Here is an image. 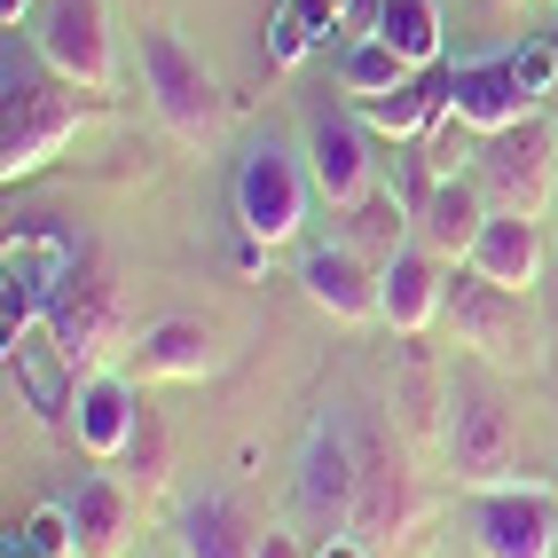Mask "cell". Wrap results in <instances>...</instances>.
I'll return each mask as SVG.
<instances>
[{"label": "cell", "mask_w": 558, "mask_h": 558, "mask_svg": "<svg viewBox=\"0 0 558 558\" xmlns=\"http://www.w3.org/2000/svg\"><path fill=\"white\" fill-rule=\"evenodd\" d=\"M369 24H378V40L401 48L417 71L440 56V9H433V0H378V16H369Z\"/></svg>", "instance_id": "obj_25"}, {"label": "cell", "mask_w": 558, "mask_h": 558, "mask_svg": "<svg viewBox=\"0 0 558 558\" xmlns=\"http://www.w3.org/2000/svg\"><path fill=\"white\" fill-rule=\"evenodd\" d=\"M472 181H480V197H488V213L543 220V205L558 190V126L535 110V119L488 134V142H480V158H472Z\"/></svg>", "instance_id": "obj_3"}, {"label": "cell", "mask_w": 558, "mask_h": 558, "mask_svg": "<svg viewBox=\"0 0 558 558\" xmlns=\"http://www.w3.org/2000/svg\"><path fill=\"white\" fill-rule=\"evenodd\" d=\"M307 197H315V173H307V150H291V142L259 134L244 166H236V220L252 244H291L307 229Z\"/></svg>", "instance_id": "obj_2"}, {"label": "cell", "mask_w": 558, "mask_h": 558, "mask_svg": "<svg viewBox=\"0 0 558 558\" xmlns=\"http://www.w3.org/2000/svg\"><path fill=\"white\" fill-rule=\"evenodd\" d=\"M307 173H315V197H330V213H354L369 190H378L369 126L347 119V110H323V119L307 126Z\"/></svg>", "instance_id": "obj_12"}, {"label": "cell", "mask_w": 558, "mask_h": 558, "mask_svg": "<svg viewBox=\"0 0 558 558\" xmlns=\"http://www.w3.org/2000/svg\"><path fill=\"white\" fill-rule=\"evenodd\" d=\"M134 409L142 393L126 378H110V369H95V378H80V393H71V425H80V449L95 464H119L126 433H134Z\"/></svg>", "instance_id": "obj_18"}, {"label": "cell", "mask_w": 558, "mask_h": 558, "mask_svg": "<svg viewBox=\"0 0 558 558\" xmlns=\"http://www.w3.org/2000/svg\"><path fill=\"white\" fill-rule=\"evenodd\" d=\"M300 283H307V300L330 307L339 323H369V315H378V268H369L354 244H315L300 259Z\"/></svg>", "instance_id": "obj_16"}, {"label": "cell", "mask_w": 558, "mask_h": 558, "mask_svg": "<svg viewBox=\"0 0 558 558\" xmlns=\"http://www.w3.org/2000/svg\"><path fill=\"white\" fill-rule=\"evenodd\" d=\"M307 48H315V16L300 9V0H291V9L268 24V56H276V63H300Z\"/></svg>", "instance_id": "obj_29"}, {"label": "cell", "mask_w": 558, "mask_h": 558, "mask_svg": "<svg viewBox=\"0 0 558 558\" xmlns=\"http://www.w3.org/2000/svg\"><path fill=\"white\" fill-rule=\"evenodd\" d=\"M464 268L504 283V291H535V276H543V229H535V220H519V213H488V229L472 236Z\"/></svg>", "instance_id": "obj_17"}, {"label": "cell", "mask_w": 558, "mask_h": 558, "mask_svg": "<svg viewBox=\"0 0 558 558\" xmlns=\"http://www.w3.org/2000/svg\"><path fill=\"white\" fill-rule=\"evenodd\" d=\"M401 80H417V63H409L401 48H386L378 32H362V40L347 48V95L369 102V95H393Z\"/></svg>", "instance_id": "obj_26"}, {"label": "cell", "mask_w": 558, "mask_h": 558, "mask_svg": "<svg viewBox=\"0 0 558 558\" xmlns=\"http://www.w3.org/2000/svg\"><path fill=\"white\" fill-rule=\"evenodd\" d=\"M24 9H32V0H0V24L16 32V24H24Z\"/></svg>", "instance_id": "obj_32"}, {"label": "cell", "mask_w": 558, "mask_h": 558, "mask_svg": "<svg viewBox=\"0 0 558 558\" xmlns=\"http://www.w3.org/2000/svg\"><path fill=\"white\" fill-rule=\"evenodd\" d=\"M24 543L40 550V558H80V543H71V511H63V504L32 511V519H24Z\"/></svg>", "instance_id": "obj_28"}, {"label": "cell", "mask_w": 558, "mask_h": 558, "mask_svg": "<svg viewBox=\"0 0 558 558\" xmlns=\"http://www.w3.org/2000/svg\"><path fill=\"white\" fill-rule=\"evenodd\" d=\"M449 110H457L472 134H504V126H519V119H535L543 102L519 87L511 56H488V63H457V71H449Z\"/></svg>", "instance_id": "obj_15"}, {"label": "cell", "mask_w": 558, "mask_h": 558, "mask_svg": "<svg viewBox=\"0 0 558 558\" xmlns=\"http://www.w3.org/2000/svg\"><path fill=\"white\" fill-rule=\"evenodd\" d=\"M119 472L134 480V488H158V480H166V425H158L150 401L134 409V433H126V449H119Z\"/></svg>", "instance_id": "obj_27"}, {"label": "cell", "mask_w": 558, "mask_h": 558, "mask_svg": "<svg viewBox=\"0 0 558 558\" xmlns=\"http://www.w3.org/2000/svg\"><path fill=\"white\" fill-rule=\"evenodd\" d=\"M110 339H119V283H110L95 259H80L71 283L56 291V307H48V347H56V362L71 378H95Z\"/></svg>", "instance_id": "obj_8"}, {"label": "cell", "mask_w": 558, "mask_h": 558, "mask_svg": "<svg viewBox=\"0 0 558 558\" xmlns=\"http://www.w3.org/2000/svg\"><path fill=\"white\" fill-rule=\"evenodd\" d=\"M480 558H558V504L543 488H488L472 511Z\"/></svg>", "instance_id": "obj_11"}, {"label": "cell", "mask_w": 558, "mask_h": 558, "mask_svg": "<svg viewBox=\"0 0 558 558\" xmlns=\"http://www.w3.org/2000/svg\"><path fill=\"white\" fill-rule=\"evenodd\" d=\"M480 229H488V197H480V181H472V173L433 181V197H425V213H417V244H433L440 259H457V268H464V252H472Z\"/></svg>", "instance_id": "obj_20"}, {"label": "cell", "mask_w": 558, "mask_h": 558, "mask_svg": "<svg viewBox=\"0 0 558 558\" xmlns=\"http://www.w3.org/2000/svg\"><path fill=\"white\" fill-rule=\"evenodd\" d=\"M134 56H142V95H150V110H158V119H166L181 142H213L220 126H229V95L213 87V71H205L190 48H181L166 24L142 32Z\"/></svg>", "instance_id": "obj_4"}, {"label": "cell", "mask_w": 558, "mask_h": 558, "mask_svg": "<svg viewBox=\"0 0 558 558\" xmlns=\"http://www.w3.org/2000/svg\"><path fill=\"white\" fill-rule=\"evenodd\" d=\"M354 496H362V433L339 417V409H330V417H315V425H307V449H300V480H291V504H300L307 527L347 535Z\"/></svg>", "instance_id": "obj_7"}, {"label": "cell", "mask_w": 558, "mask_h": 558, "mask_svg": "<svg viewBox=\"0 0 558 558\" xmlns=\"http://www.w3.org/2000/svg\"><path fill=\"white\" fill-rule=\"evenodd\" d=\"M63 511H71V543H80V558H119L126 535H134V496H126V480H110V472H87L80 496H71Z\"/></svg>", "instance_id": "obj_19"}, {"label": "cell", "mask_w": 558, "mask_h": 558, "mask_svg": "<svg viewBox=\"0 0 558 558\" xmlns=\"http://www.w3.org/2000/svg\"><path fill=\"white\" fill-rule=\"evenodd\" d=\"M0 558H40V550H32L24 535H9V550H0Z\"/></svg>", "instance_id": "obj_33"}, {"label": "cell", "mask_w": 558, "mask_h": 558, "mask_svg": "<svg viewBox=\"0 0 558 558\" xmlns=\"http://www.w3.org/2000/svg\"><path fill=\"white\" fill-rule=\"evenodd\" d=\"M519 300H527V291H504L488 276L457 268L449 276V307H440V315L457 323V347L488 354V362H511L519 347H527V315H519Z\"/></svg>", "instance_id": "obj_10"}, {"label": "cell", "mask_w": 558, "mask_h": 558, "mask_svg": "<svg viewBox=\"0 0 558 558\" xmlns=\"http://www.w3.org/2000/svg\"><path fill=\"white\" fill-rule=\"evenodd\" d=\"M401 229H417V220H409V205H401L393 190H369V197L347 213V244L369 259V268H386V259L401 252Z\"/></svg>", "instance_id": "obj_23"}, {"label": "cell", "mask_w": 558, "mask_h": 558, "mask_svg": "<svg viewBox=\"0 0 558 558\" xmlns=\"http://www.w3.org/2000/svg\"><path fill=\"white\" fill-rule=\"evenodd\" d=\"M440 409H449V417H440V440H449L457 480H464V488H496V480L511 472V457H519V425H511V409L496 401V386L480 378V369H464Z\"/></svg>", "instance_id": "obj_5"}, {"label": "cell", "mask_w": 558, "mask_h": 558, "mask_svg": "<svg viewBox=\"0 0 558 558\" xmlns=\"http://www.w3.org/2000/svg\"><path fill=\"white\" fill-rule=\"evenodd\" d=\"M71 134H80V87L9 32V48H0V173H40Z\"/></svg>", "instance_id": "obj_1"}, {"label": "cell", "mask_w": 558, "mask_h": 558, "mask_svg": "<svg viewBox=\"0 0 558 558\" xmlns=\"http://www.w3.org/2000/svg\"><path fill=\"white\" fill-rule=\"evenodd\" d=\"M417 511V488H409V464H401V449L386 433H369L362 425V496H354V519H347V535L354 543H393L401 535V519Z\"/></svg>", "instance_id": "obj_13"}, {"label": "cell", "mask_w": 558, "mask_h": 558, "mask_svg": "<svg viewBox=\"0 0 558 558\" xmlns=\"http://www.w3.org/2000/svg\"><path fill=\"white\" fill-rule=\"evenodd\" d=\"M80 259H87V252L71 244L48 213H24L16 229H9V300H0V330H9V347L56 307V291L71 283Z\"/></svg>", "instance_id": "obj_6"}, {"label": "cell", "mask_w": 558, "mask_h": 558, "mask_svg": "<svg viewBox=\"0 0 558 558\" xmlns=\"http://www.w3.org/2000/svg\"><path fill=\"white\" fill-rule=\"evenodd\" d=\"M543 119H550V126H558V95H550V102H543Z\"/></svg>", "instance_id": "obj_34"}, {"label": "cell", "mask_w": 558, "mask_h": 558, "mask_svg": "<svg viewBox=\"0 0 558 558\" xmlns=\"http://www.w3.org/2000/svg\"><path fill=\"white\" fill-rule=\"evenodd\" d=\"M142 369L150 378H205L213 369V330L205 323H158L142 339Z\"/></svg>", "instance_id": "obj_24"}, {"label": "cell", "mask_w": 558, "mask_h": 558, "mask_svg": "<svg viewBox=\"0 0 558 558\" xmlns=\"http://www.w3.org/2000/svg\"><path fill=\"white\" fill-rule=\"evenodd\" d=\"M32 48H40L71 87H87V95H110V80H119L102 0H48V9H40V32H32Z\"/></svg>", "instance_id": "obj_9"}, {"label": "cell", "mask_w": 558, "mask_h": 558, "mask_svg": "<svg viewBox=\"0 0 558 558\" xmlns=\"http://www.w3.org/2000/svg\"><path fill=\"white\" fill-rule=\"evenodd\" d=\"M252 527H244V511L229 496H197V504H181V558H252Z\"/></svg>", "instance_id": "obj_22"}, {"label": "cell", "mask_w": 558, "mask_h": 558, "mask_svg": "<svg viewBox=\"0 0 558 558\" xmlns=\"http://www.w3.org/2000/svg\"><path fill=\"white\" fill-rule=\"evenodd\" d=\"M496 9H519V0H496Z\"/></svg>", "instance_id": "obj_35"}, {"label": "cell", "mask_w": 558, "mask_h": 558, "mask_svg": "<svg viewBox=\"0 0 558 558\" xmlns=\"http://www.w3.org/2000/svg\"><path fill=\"white\" fill-rule=\"evenodd\" d=\"M252 558H307V550L291 543V535H259V543H252Z\"/></svg>", "instance_id": "obj_30"}, {"label": "cell", "mask_w": 558, "mask_h": 558, "mask_svg": "<svg viewBox=\"0 0 558 558\" xmlns=\"http://www.w3.org/2000/svg\"><path fill=\"white\" fill-rule=\"evenodd\" d=\"M440 119H449V71H440V80H401L393 95H369L362 102V126L369 134H393V142H425Z\"/></svg>", "instance_id": "obj_21"}, {"label": "cell", "mask_w": 558, "mask_h": 558, "mask_svg": "<svg viewBox=\"0 0 558 558\" xmlns=\"http://www.w3.org/2000/svg\"><path fill=\"white\" fill-rule=\"evenodd\" d=\"M315 558H369V543H354V535H330Z\"/></svg>", "instance_id": "obj_31"}, {"label": "cell", "mask_w": 558, "mask_h": 558, "mask_svg": "<svg viewBox=\"0 0 558 558\" xmlns=\"http://www.w3.org/2000/svg\"><path fill=\"white\" fill-rule=\"evenodd\" d=\"M449 276H457V259H440L433 244H401L386 268H378V315L417 339V330L449 307Z\"/></svg>", "instance_id": "obj_14"}]
</instances>
